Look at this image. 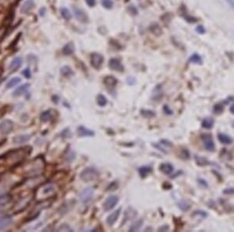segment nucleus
I'll return each mask as SVG.
<instances>
[{"mask_svg":"<svg viewBox=\"0 0 234 232\" xmlns=\"http://www.w3.org/2000/svg\"><path fill=\"white\" fill-rule=\"evenodd\" d=\"M31 153V148L27 146L18 149L10 150L3 155L0 156V165L13 167L23 162Z\"/></svg>","mask_w":234,"mask_h":232,"instance_id":"f257e3e1","label":"nucleus"},{"mask_svg":"<svg viewBox=\"0 0 234 232\" xmlns=\"http://www.w3.org/2000/svg\"><path fill=\"white\" fill-rule=\"evenodd\" d=\"M46 167V161L41 156L35 158L24 167V174L30 177L41 175Z\"/></svg>","mask_w":234,"mask_h":232,"instance_id":"f03ea898","label":"nucleus"},{"mask_svg":"<svg viewBox=\"0 0 234 232\" xmlns=\"http://www.w3.org/2000/svg\"><path fill=\"white\" fill-rule=\"evenodd\" d=\"M55 187L52 183H46L37 188L35 192V199L37 201H43L53 198Z\"/></svg>","mask_w":234,"mask_h":232,"instance_id":"7ed1b4c3","label":"nucleus"},{"mask_svg":"<svg viewBox=\"0 0 234 232\" xmlns=\"http://www.w3.org/2000/svg\"><path fill=\"white\" fill-rule=\"evenodd\" d=\"M99 176V173L94 167H88L84 169L80 174V178L84 181H91L96 180Z\"/></svg>","mask_w":234,"mask_h":232,"instance_id":"20e7f679","label":"nucleus"},{"mask_svg":"<svg viewBox=\"0 0 234 232\" xmlns=\"http://www.w3.org/2000/svg\"><path fill=\"white\" fill-rule=\"evenodd\" d=\"M31 199L32 198L30 195H27V196L23 197L18 200L13 208V211L14 212V213H20L24 211L31 203Z\"/></svg>","mask_w":234,"mask_h":232,"instance_id":"39448f33","label":"nucleus"},{"mask_svg":"<svg viewBox=\"0 0 234 232\" xmlns=\"http://www.w3.org/2000/svg\"><path fill=\"white\" fill-rule=\"evenodd\" d=\"M202 141H203L204 147L205 149L208 150V152H213L215 149V145H214V140L212 138V135L211 134H203L201 136Z\"/></svg>","mask_w":234,"mask_h":232,"instance_id":"423d86ee","label":"nucleus"},{"mask_svg":"<svg viewBox=\"0 0 234 232\" xmlns=\"http://www.w3.org/2000/svg\"><path fill=\"white\" fill-rule=\"evenodd\" d=\"M103 61H104V57L99 53H94L91 54V63L94 68L99 69L101 66L102 65Z\"/></svg>","mask_w":234,"mask_h":232,"instance_id":"0eeeda50","label":"nucleus"},{"mask_svg":"<svg viewBox=\"0 0 234 232\" xmlns=\"http://www.w3.org/2000/svg\"><path fill=\"white\" fill-rule=\"evenodd\" d=\"M13 129V121L10 120H4L0 123V134L6 135Z\"/></svg>","mask_w":234,"mask_h":232,"instance_id":"6e6552de","label":"nucleus"},{"mask_svg":"<svg viewBox=\"0 0 234 232\" xmlns=\"http://www.w3.org/2000/svg\"><path fill=\"white\" fill-rule=\"evenodd\" d=\"M119 198L115 195H110L106 199V202L104 203V209L106 211H109L112 209H113L115 206V205L118 203Z\"/></svg>","mask_w":234,"mask_h":232,"instance_id":"1a4fd4ad","label":"nucleus"},{"mask_svg":"<svg viewBox=\"0 0 234 232\" xmlns=\"http://www.w3.org/2000/svg\"><path fill=\"white\" fill-rule=\"evenodd\" d=\"M94 194V189L92 188H85L80 195V199L83 203H88L91 201Z\"/></svg>","mask_w":234,"mask_h":232,"instance_id":"9d476101","label":"nucleus"},{"mask_svg":"<svg viewBox=\"0 0 234 232\" xmlns=\"http://www.w3.org/2000/svg\"><path fill=\"white\" fill-rule=\"evenodd\" d=\"M155 148H157L158 149H159L160 151L163 152L165 153H167L166 149H169L172 146V144L169 141L167 140H162L160 141L159 143H156V144L153 145Z\"/></svg>","mask_w":234,"mask_h":232,"instance_id":"9b49d317","label":"nucleus"},{"mask_svg":"<svg viewBox=\"0 0 234 232\" xmlns=\"http://www.w3.org/2000/svg\"><path fill=\"white\" fill-rule=\"evenodd\" d=\"M109 66L112 70H115V71L122 72L124 71V70L122 63H120V61H119V60H117V59H111V60H109Z\"/></svg>","mask_w":234,"mask_h":232,"instance_id":"f8f14e48","label":"nucleus"},{"mask_svg":"<svg viewBox=\"0 0 234 232\" xmlns=\"http://www.w3.org/2000/svg\"><path fill=\"white\" fill-rule=\"evenodd\" d=\"M13 218L10 216H5L0 218V231L8 228L13 224Z\"/></svg>","mask_w":234,"mask_h":232,"instance_id":"ddd939ff","label":"nucleus"},{"mask_svg":"<svg viewBox=\"0 0 234 232\" xmlns=\"http://www.w3.org/2000/svg\"><path fill=\"white\" fill-rule=\"evenodd\" d=\"M22 63H23V60H22L21 57H16V58L13 59L11 61V63H10L9 69H10V71L12 72L16 71V70H17L20 67H21Z\"/></svg>","mask_w":234,"mask_h":232,"instance_id":"4468645a","label":"nucleus"},{"mask_svg":"<svg viewBox=\"0 0 234 232\" xmlns=\"http://www.w3.org/2000/svg\"><path fill=\"white\" fill-rule=\"evenodd\" d=\"M120 212L121 209H116V210L114 211L113 213H111V214L107 217V219H106V223H107L109 226L113 225L115 223V221H117L118 217H119V214H120Z\"/></svg>","mask_w":234,"mask_h":232,"instance_id":"2eb2a0df","label":"nucleus"},{"mask_svg":"<svg viewBox=\"0 0 234 232\" xmlns=\"http://www.w3.org/2000/svg\"><path fill=\"white\" fill-rule=\"evenodd\" d=\"M73 11H74V14L76 16V19L78 20L81 21V22H87L88 20V16H87L86 13L83 11L82 10L79 8H76V7H73Z\"/></svg>","mask_w":234,"mask_h":232,"instance_id":"dca6fc26","label":"nucleus"},{"mask_svg":"<svg viewBox=\"0 0 234 232\" xmlns=\"http://www.w3.org/2000/svg\"><path fill=\"white\" fill-rule=\"evenodd\" d=\"M34 7V2L33 0H27L22 5L20 8V12L22 13H28V12L31 11Z\"/></svg>","mask_w":234,"mask_h":232,"instance_id":"f3484780","label":"nucleus"},{"mask_svg":"<svg viewBox=\"0 0 234 232\" xmlns=\"http://www.w3.org/2000/svg\"><path fill=\"white\" fill-rule=\"evenodd\" d=\"M77 134L80 137H91L94 135V132L84 127L80 126L77 129Z\"/></svg>","mask_w":234,"mask_h":232,"instance_id":"a211bd4d","label":"nucleus"},{"mask_svg":"<svg viewBox=\"0 0 234 232\" xmlns=\"http://www.w3.org/2000/svg\"><path fill=\"white\" fill-rule=\"evenodd\" d=\"M31 138L29 135H19L13 138V142L14 144H24L28 141Z\"/></svg>","mask_w":234,"mask_h":232,"instance_id":"6ab92c4d","label":"nucleus"},{"mask_svg":"<svg viewBox=\"0 0 234 232\" xmlns=\"http://www.w3.org/2000/svg\"><path fill=\"white\" fill-rule=\"evenodd\" d=\"M117 83H118V81L113 76H107L104 79V84H106V87H108V88H113L114 87H115Z\"/></svg>","mask_w":234,"mask_h":232,"instance_id":"aec40b11","label":"nucleus"},{"mask_svg":"<svg viewBox=\"0 0 234 232\" xmlns=\"http://www.w3.org/2000/svg\"><path fill=\"white\" fill-rule=\"evenodd\" d=\"M173 169V166L172 164L169 163H162L160 166V171L164 174H166V175H169V174H172Z\"/></svg>","mask_w":234,"mask_h":232,"instance_id":"412c9836","label":"nucleus"},{"mask_svg":"<svg viewBox=\"0 0 234 232\" xmlns=\"http://www.w3.org/2000/svg\"><path fill=\"white\" fill-rule=\"evenodd\" d=\"M218 139L219 141H220V143L224 145H230L232 144L233 140L232 138H231L230 136L229 135H226V134H223V133H219L218 135Z\"/></svg>","mask_w":234,"mask_h":232,"instance_id":"4be33fe9","label":"nucleus"},{"mask_svg":"<svg viewBox=\"0 0 234 232\" xmlns=\"http://www.w3.org/2000/svg\"><path fill=\"white\" fill-rule=\"evenodd\" d=\"M29 87H30V85L28 84H23V85H21V86L18 87V88H16L14 91H13V96H14V97L22 96V95L27 92V91H28V89L29 88Z\"/></svg>","mask_w":234,"mask_h":232,"instance_id":"5701e85b","label":"nucleus"},{"mask_svg":"<svg viewBox=\"0 0 234 232\" xmlns=\"http://www.w3.org/2000/svg\"><path fill=\"white\" fill-rule=\"evenodd\" d=\"M136 216V211L134 210L133 208H128V209L126 210L125 215H124V221L123 223H126L127 221H130V220L133 219L135 216Z\"/></svg>","mask_w":234,"mask_h":232,"instance_id":"b1692460","label":"nucleus"},{"mask_svg":"<svg viewBox=\"0 0 234 232\" xmlns=\"http://www.w3.org/2000/svg\"><path fill=\"white\" fill-rule=\"evenodd\" d=\"M12 199H13V197L10 194L7 193L0 195V207H3V206L8 205Z\"/></svg>","mask_w":234,"mask_h":232,"instance_id":"393cba45","label":"nucleus"},{"mask_svg":"<svg viewBox=\"0 0 234 232\" xmlns=\"http://www.w3.org/2000/svg\"><path fill=\"white\" fill-rule=\"evenodd\" d=\"M214 120L211 117H206V118L204 119V120L202 121V126L203 128L205 129H211L212 128L213 126H214Z\"/></svg>","mask_w":234,"mask_h":232,"instance_id":"a878e982","label":"nucleus"},{"mask_svg":"<svg viewBox=\"0 0 234 232\" xmlns=\"http://www.w3.org/2000/svg\"><path fill=\"white\" fill-rule=\"evenodd\" d=\"M194 159L197 163V164L198 166H201V167H205V166H208L211 164V163L205 157H202L201 156H194Z\"/></svg>","mask_w":234,"mask_h":232,"instance_id":"bb28decb","label":"nucleus"},{"mask_svg":"<svg viewBox=\"0 0 234 232\" xmlns=\"http://www.w3.org/2000/svg\"><path fill=\"white\" fill-rule=\"evenodd\" d=\"M20 81H21V78H19V77H15V78H11V79H10V81H9L8 82L6 83V88L7 89H9V88H13L14 86L17 85L18 84H20Z\"/></svg>","mask_w":234,"mask_h":232,"instance_id":"cd10ccee","label":"nucleus"},{"mask_svg":"<svg viewBox=\"0 0 234 232\" xmlns=\"http://www.w3.org/2000/svg\"><path fill=\"white\" fill-rule=\"evenodd\" d=\"M152 171V169L151 167H142L141 168H139L138 172L139 174L141 177H146L148 174H150Z\"/></svg>","mask_w":234,"mask_h":232,"instance_id":"c85d7f7f","label":"nucleus"},{"mask_svg":"<svg viewBox=\"0 0 234 232\" xmlns=\"http://www.w3.org/2000/svg\"><path fill=\"white\" fill-rule=\"evenodd\" d=\"M178 206H179V208L183 211H187L188 209H190V203L188 202L187 200L183 199L180 201V203H178Z\"/></svg>","mask_w":234,"mask_h":232,"instance_id":"c756f323","label":"nucleus"},{"mask_svg":"<svg viewBox=\"0 0 234 232\" xmlns=\"http://www.w3.org/2000/svg\"><path fill=\"white\" fill-rule=\"evenodd\" d=\"M73 52H74V46L72 43H69V44L66 45L63 49V52L65 55H71Z\"/></svg>","mask_w":234,"mask_h":232,"instance_id":"7c9ffc66","label":"nucleus"},{"mask_svg":"<svg viewBox=\"0 0 234 232\" xmlns=\"http://www.w3.org/2000/svg\"><path fill=\"white\" fill-rule=\"evenodd\" d=\"M189 61L190 63H195V64H202V59L198 54H193L189 59Z\"/></svg>","mask_w":234,"mask_h":232,"instance_id":"2f4dec72","label":"nucleus"},{"mask_svg":"<svg viewBox=\"0 0 234 232\" xmlns=\"http://www.w3.org/2000/svg\"><path fill=\"white\" fill-rule=\"evenodd\" d=\"M52 113H51L49 110H47V111H45V112H43L42 114H41L40 118H41V120L42 122H48L49 120H50L51 119H52Z\"/></svg>","mask_w":234,"mask_h":232,"instance_id":"473e14b6","label":"nucleus"},{"mask_svg":"<svg viewBox=\"0 0 234 232\" xmlns=\"http://www.w3.org/2000/svg\"><path fill=\"white\" fill-rule=\"evenodd\" d=\"M142 224H143V220L140 219L138 221H136L130 227V231H136V230H138L141 228V227Z\"/></svg>","mask_w":234,"mask_h":232,"instance_id":"72a5a7b5","label":"nucleus"},{"mask_svg":"<svg viewBox=\"0 0 234 232\" xmlns=\"http://www.w3.org/2000/svg\"><path fill=\"white\" fill-rule=\"evenodd\" d=\"M60 73L62 74L63 76L68 77L73 74V72L70 67H68V66H64V67H63L62 68H61Z\"/></svg>","mask_w":234,"mask_h":232,"instance_id":"f704fd0d","label":"nucleus"},{"mask_svg":"<svg viewBox=\"0 0 234 232\" xmlns=\"http://www.w3.org/2000/svg\"><path fill=\"white\" fill-rule=\"evenodd\" d=\"M150 31L155 35H159L160 34H162V29L160 28L159 25L158 24H154V25H151L150 27Z\"/></svg>","mask_w":234,"mask_h":232,"instance_id":"c9c22d12","label":"nucleus"},{"mask_svg":"<svg viewBox=\"0 0 234 232\" xmlns=\"http://www.w3.org/2000/svg\"><path fill=\"white\" fill-rule=\"evenodd\" d=\"M107 99L105 97L102 95H98L97 96V103L100 105V106H105L107 104Z\"/></svg>","mask_w":234,"mask_h":232,"instance_id":"e433bc0d","label":"nucleus"},{"mask_svg":"<svg viewBox=\"0 0 234 232\" xmlns=\"http://www.w3.org/2000/svg\"><path fill=\"white\" fill-rule=\"evenodd\" d=\"M141 114L145 118H152L155 116V114L153 111L148 110V109H142L141 111Z\"/></svg>","mask_w":234,"mask_h":232,"instance_id":"4c0bfd02","label":"nucleus"},{"mask_svg":"<svg viewBox=\"0 0 234 232\" xmlns=\"http://www.w3.org/2000/svg\"><path fill=\"white\" fill-rule=\"evenodd\" d=\"M61 15H62L63 17L65 20H70L72 17V15L70 13V12L69 11V10H67V8H62L60 10Z\"/></svg>","mask_w":234,"mask_h":232,"instance_id":"58836bf2","label":"nucleus"},{"mask_svg":"<svg viewBox=\"0 0 234 232\" xmlns=\"http://www.w3.org/2000/svg\"><path fill=\"white\" fill-rule=\"evenodd\" d=\"M223 110H224V105L222 103H218L216 105H214V108H213V112L216 114H222Z\"/></svg>","mask_w":234,"mask_h":232,"instance_id":"ea45409f","label":"nucleus"},{"mask_svg":"<svg viewBox=\"0 0 234 232\" xmlns=\"http://www.w3.org/2000/svg\"><path fill=\"white\" fill-rule=\"evenodd\" d=\"M193 216H200L201 218H205L208 216V214H207L206 212H205V211H202V210H197V211H194L193 213Z\"/></svg>","mask_w":234,"mask_h":232,"instance_id":"a19ab883","label":"nucleus"},{"mask_svg":"<svg viewBox=\"0 0 234 232\" xmlns=\"http://www.w3.org/2000/svg\"><path fill=\"white\" fill-rule=\"evenodd\" d=\"M57 231H73V230L70 226L67 225V224H62L57 229Z\"/></svg>","mask_w":234,"mask_h":232,"instance_id":"79ce46f5","label":"nucleus"},{"mask_svg":"<svg viewBox=\"0 0 234 232\" xmlns=\"http://www.w3.org/2000/svg\"><path fill=\"white\" fill-rule=\"evenodd\" d=\"M102 4L106 9H111L112 7V6H113V2L111 0H102Z\"/></svg>","mask_w":234,"mask_h":232,"instance_id":"37998d69","label":"nucleus"},{"mask_svg":"<svg viewBox=\"0 0 234 232\" xmlns=\"http://www.w3.org/2000/svg\"><path fill=\"white\" fill-rule=\"evenodd\" d=\"M180 156H181L180 157H182L183 159H188L189 158H190V153H189L188 150L187 149H184V150H182V152H181Z\"/></svg>","mask_w":234,"mask_h":232,"instance_id":"c03bdc74","label":"nucleus"},{"mask_svg":"<svg viewBox=\"0 0 234 232\" xmlns=\"http://www.w3.org/2000/svg\"><path fill=\"white\" fill-rule=\"evenodd\" d=\"M61 135H62L64 138H70V137L71 136V132H70V131L69 130V129H65V130L63 131Z\"/></svg>","mask_w":234,"mask_h":232,"instance_id":"a18cd8bd","label":"nucleus"},{"mask_svg":"<svg viewBox=\"0 0 234 232\" xmlns=\"http://www.w3.org/2000/svg\"><path fill=\"white\" fill-rule=\"evenodd\" d=\"M22 74H23L24 75L25 78H30L31 77V70H30L29 68H26L24 70H23Z\"/></svg>","mask_w":234,"mask_h":232,"instance_id":"49530a36","label":"nucleus"},{"mask_svg":"<svg viewBox=\"0 0 234 232\" xmlns=\"http://www.w3.org/2000/svg\"><path fill=\"white\" fill-rule=\"evenodd\" d=\"M196 30H197V32L200 33V34H204V33L205 32V29L204 28L203 26H202V25H199V26H197V28H196Z\"/></svg>","mask_w":234,"mask_h":232,"instance_id":"de8ad7c7","label":"nucleus"},{"mask_svg":"<svg viewBox=\"0 0 234 232\" xmlns=\"http://www.w3.org/2000/svg\"><path fill=\"white\" fill-rule=\"evenodd\" d=\"M198 183L200 184L202 187H204V188H207V187H208V184H207V182L205 181V180H203V179H199Z\"/></svg>","mask_w":234,"mask_h":232,"instance_id":"09e8293b","label":"nucleus"},{"mask_svg":"<svg viewBox=\"0 0 234 232\" xmlns=\"http://www.w3.org/2000/svg\"><path fill=\"white\" fill-rule=\"evenodd\" d=\"M86 2H87V4L89 6V7H94V5H95L96 0H86Z\"/></svg>","mask_w":234,"mask_h":232,"instance_id":"8fccbe9b","label":"nucleus"},{"mask_svg":"<svg viewBox=\"0 0 234 232\" xmlns=\"http://www.w3.org/2000/svg\"><path fill=\"white\" fill-rule=\"evenodd\" d=\"M169 229V226L163 225V226H162L161 227H159V228H158V230H159V231H167Z\"/></svg>","mask_w":234,"mask_h":232,"instance_id":"3c124183","label":"nucleus"},{"mask_svg":"<svg viewBox=\"0 0 234 232\" xmlns=\"http://www.w3.org/2000/svg\"><path fill=\"white\" fill-rule=\"evenodd\" d=\"M164 111L166 114H172V110H171V109H169V106H168V105H164Z\"/></svg>","mask_w":234,"mask_h":232,"instance_id":"603ef678","label":"nucleus"},{"mask_svg":"<svg viewBox=\"0 0 234 232\" xmlns=\"http://www.w3.org/2000/svg\"><path fill=\"white\" fill-rule=\"evenodd\" d=\"M224 193H226V195H228V194H233L234 193V189H232V188H227V189H226L224 191Z\"/></svg>","mask_w":234,"mask_h":232,"instance_id":"864d4df0","label":"nucleus"},{"mask_svg":"<svg viewBox=\"0 0 234 232\" xmlns=\"http://www.w3.org/2000/svg\"><path fill=\"white\" fill-rule=\"evenodd\" d=\"M227 3L230 6L231 8L234 10V0H226Z\"/></svg>","mask_w":234,"mask_h":232,"instance_id":"5fc2aeb1","label":"nucleus"},{"mask_svg":"<svg viewBox=\"0 0 234 232\" xmlns=\"http://www.w3.org/2000/svg\"><path fill=\"white\" fill-rule=\"evenodd\" d=\"M229 110H230V112L232 113V114H234V103L232 104V105L230 106V108H229Z\"/></svg>","mask_w":234,"mask_h":232,"instance_id":"6e6d98bb","label":"nucleus"},{"mask_svg":"<svg viewBox=\"0 0 234 232\" xmlns=\"http://www.w3.org/2000/svg\"><path fill=\"white\" fill-rule=\"evenodd\" d=\"M232 127H234V120H233V122H232Z\"/></svg>","mask_w":234,"mask_h":232,"instance_id":"4d7b16f0","label":"nucleus"},{"mask_svg":"<svg viewBox=\"0 0 234 232\" xmlns=\"http://www.w3.org/2000/svg\"><path fill=\"white\" fill-rule=\"evenodd\" d=\"M0 20H1V19H0Z\"/></svg>","mask_w":234,"mask_h":232,"instance_id":"13d9d810","label":"nucleus"}]
</instances>
